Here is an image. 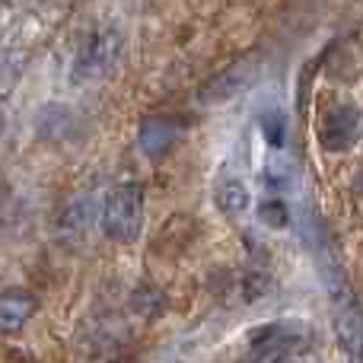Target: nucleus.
Masks as SVG:
<instances>
[{
    "label": "nucleus",
    "instance_id": "1",
    "mask_svg": "<svg viewBox=\"0 0 363 363\" xmlns=\"http://www.w3.org/2000/svg\"><path fill=\"white\" fill-rule=\"evenodd\" d=\"M121 48H125V35H121L118 26H112V23L96 26L80 42V48H77L74 64H70V80L89 83V80L106 77L115 67V61L121 57Z\"/></svg>",
    "mask_w": 363,
    "mask_h": 363
},
{
    "label": "nucleus",
    "instance_id": "2",
    "mask_svg": "<svg viewBox=\"0 0 363 363\" xmlns=\"http://www.w3.org/2000/svg\"><path fill=\"white\" fill-rule=\"evenodd\" d=\"M144 230V188L138 182H121L102 204V233L112 242H134Z\"/></svg>",
    "mask_w": 363,
    "mask_h": 363
},
{
    "label": "nucleus",
    "instance_id": "3",
    "mask_svg": "<svg viewBox=\"0 0 363 363\" xmlns=\"http://www.w3.org/2000/svg\"><path fill=\"white\" fill-rule=\"evenodd\" d=\"M309 341L303 322H271L252 332L249 338V363H287Z\"/></svg>",
    "mask_w": 363,
    "mask_h": 363
},
{
    "label": "nucleus",
    "instance_id": "4",
    "mask_svg": "<svg viewBox=\"0 0 363 363\" xmlns=\"http://www.w3.org/2000/svg\"><path fill=\"white\" fill-rule=\"evenodd\" d=\"M255 77H258V61H252V57L236 61L226 70H220L217 77H211V80L198 89V102H204V106H220V102L239 96L242 89H249Z\"/></svg>",
    "mask_w": 363,
    "mask_h": 363
},
{
    "label": "nucleus",
    "instance_id": "5",
    "mask_svg": "<svg viewBox=\"0 0 363 363\" xmlns=\"http://www.w3.org/2000/svg\"><path fill=\"white\" fill-rule=\"evenodd\" d=\"M360 138V112L354 106H332L319 121V140L325 150L345 153Z\"/></svg>",
    "mask_w": 363,
    "mask_h": 363
},
{
    "label": "nucleus",
    "instance_id": "6",
    "mask_svg": "<svg viewBox=\"0 0 363 363\" xmlns=\"http://www.w3.org/2000/svg\"><path fill=\"white\" fill-rule=\"evenodd\" d=\"M182 138V125L176 118H147L138 131V144L140 150L150 160H160L179 144Z\"/></svg>",
    "mask_w": 363,
    "mask_h": 363
},
{
    "label": "nucleus",
    "instance_id": "7",
    "mask_svg": "<svg viewBox=\"0 0 363 363\" xmlns=\"http://www.w3.org/2000/svg\"><path fill=\"white\" fill-rule=\"evenodd\" d=\"M35 309H38V300L32 290L26 287L0 290V332H19L35 315Z\"/></svg>",
    "mask_w": 363,
    "mask_h": 363
},
{
    "label": "nucleus",
    "instance_id": "8",
    "mask_svg": "<svg viewBox=\"0 0 363 363\" xmlns=\"http://www.w3.org/2000/svg\"><path fill=\"white\" fill-rule=\"evenodd\" d=\"M213 198H217V207L226 217H239V213L249 211V188H245L242 179H223Z\"/></svg>",
    "mask_w": 363,
    "mask_h": 363
},
{
    "label": "nucleus",
    "instance_id": "9",
    "mask_svg": "<svg viewBox=\"0 0 363 363\" xmlns=\"http://www.w3.org/2000/svg\"><path fill=\"white\" fill-rule=\"evenodd\" d=\"M258 128H262V138L268 140L271 147H281L284 138H287V115L271 108V112H264L262 118H258Z\"/></svg>",
    "mask_w": 363,
    "mask_h": 363
},
{
    "label": "nucleus",
    "instance_id": "10",
    "mask_svg": "<svg viewBox=\"0 0 363 363\" xmlns=\"http://www.w3.org/2000/svg\"><path fill=\"white\" fill-rule=\"evenodd\" d=\"M258 220H262L264 226H271V230H284V226L290 223V211L284 201L271 198V201H262V207H258Z\"/></svg>",
    "mask_w": 363,
    "mask_h": 363
},
{
    "label": "nucleus",
    "instance_id": "11",
    "mask_svg": "<svg viewBox=\"0 0 363 363\" xmlns=\"http://www.w3.org/2000/svg\"><path fill=\"white\" fill-rule=\"evenodd\" d=\"M13 93V77H0V134L6 128V99Z\"/></svg>",
    "mask_w": 363,
    "mask_h": 363
},
{
    "label": "nucleus",
    "instance_id": "12",
    "mask_svg": "<svg viewBox=\"0 0 363 363\" xmlns=\"http://www.w3.org/2000/svg\"><path fill=\"white\" fill-rule=\"evenodd\" d=\"M6 191H10V185H6L4 172H0V201H4V198H6Z\"/></svg>",
    "mask_w": 363,
    "mask_h": 363
},
{
    "label": "nucleus",
    "instance_id": "13",
    "mask_svg": "<svg viewBox=\"0 0 363 363\" xmlns=\"http://www.w3.org/2000/svg\"><path fill=\"white\" fill-rule=\"evenodd\" d=\"M6 6H10V0H0V13H4V10H6Z\"/></svg>",
    "mask_w": 363,
    "mask_h": 363
}]
</instances>
